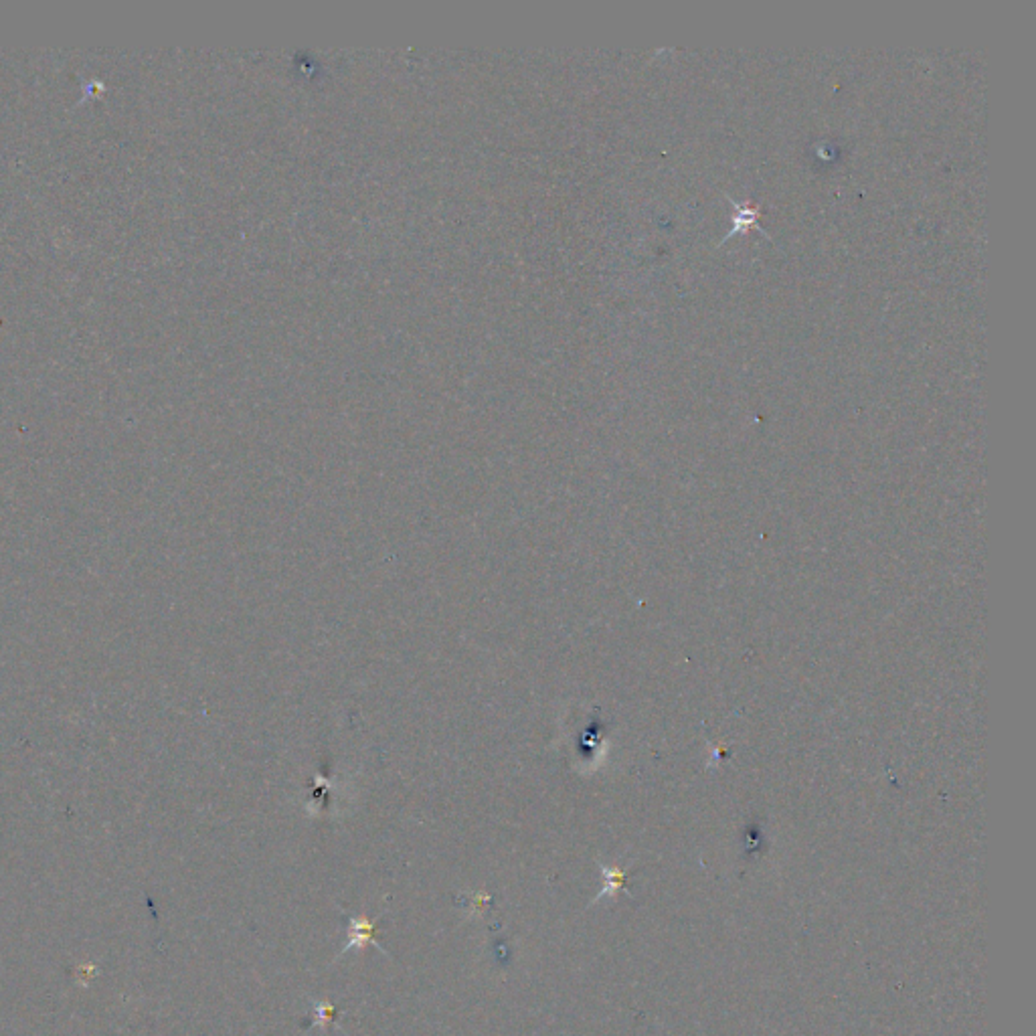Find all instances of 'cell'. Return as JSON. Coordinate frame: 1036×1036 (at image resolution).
Returning a JSON list of instances; mask_svg holds the SVG:
<instances>
[{
	"instance_id": "1",
	"label": "cell",
	"mask_w": 1036,
	"mask_h": 1036,
	"mask_svg": "<svg viewBox=\"0 0 1036 1036\" xmlns=\"http://www.w3.org/2000/svg\"><path fill=\"white\" fill-rule=\"evenodd\" d=\"M375 927H377V921H371L367 917H353V915H349L347 917V929H349L347 931V943H344V947L340 949L338 958H342L344 954H347L349 949H361L367 943H373L377 949H381L385 956H389L387 949L381 945V941L375 939Z\"/></svg>"
}]
</instances>
